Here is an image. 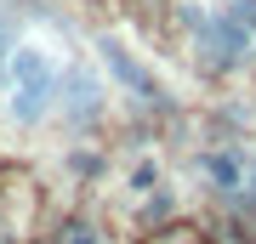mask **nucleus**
Wrapping results in <instances>:
<instances>
[{"label":"nucleus","instance_id":"1","mask_svg":"<svg viewBox=\"0 0 256 244\" xmlns=\"http://www.w3.org/2000/svg\"><path fill=\"white\" fill-rule=\"evenodd\" d=\"M188 28L216 68H234L245 57H256V0H228L216 11H188Z\"/></svg>","mask_w":256,"mask_h":244},{"label":"nucleus","instance_id":"2","mask_svg":"<svg viewBox=\"0 0 256 244\" xmlns=\"http://www.w3.org/2000/svg\"><path fill=\"white\" fill-rule=\"evenodd\" d=\"M52 97H57L52 57L40 51V45H18V51H12V68H6V114L18 119V125H34V119H46Z\"/></svg>","mask_w":256,"mask_h":244},{"label":"nucleus","instance_id":"3","mask_svg":"<svg viewBox=\"0 0 256 244\" xmlns=\"http://www.w3.org/2000/svg\"><path fill=\"white\" fill-rule=\"evenodd\" d=\"M200 171L210 176V188H222L234 205L256 210V148H222V154H205Z\"/></svg>","mask_w":256,"mask_h":244},{"label":"nucleus","instance_id":"4","mask_svg":"<svg viewBox=\"0 0 256 244\" xmlns=\"http://www.w3.org/2000/svg\"><path fill=\"white\" fill-rule=\"evenodd\" d=\"M102 63H108V74H114V80H126L131 91H137V97H154V80H148L137 63H131V51H126L120 40H102Z\"/></svg>","mask_w":256,"mask_h":244},{"label":"nucleus","instance_id":"5","mask_svg":"<svg viewBox=\"0 0 256 244\" xmlns=\"http://www.w3.org/2000/svg\"><path fill=\"white\" fill-rule=\"evenodd\" d=\"M68 91H74V119H92V114H97V85L86 80V74H74Z\"/></svg>","mask_w":256,"mask_h":244},{"label":"nucleus","instance_id":"6","mask_svg":"<svg viewBox=\"0 0 256 244\" xmlns=\"http://www.w3.org/2000/svg\"><path fill=\"white\" fill-rule=\"evenodd\" d=\"M57 244H97V233H92L86 222H68V227H63V239H57Z\"/></svg>","mask_w":256,"mask_h":244},{"label":"nucleus","instance_id":"7","mask_svg":"<svg viewBox=\"0 0 256 244\" xmlns=\"http://www.w3.org/2000/svg\"><path fill=\"white\" fill-rule=\"evenodd\" d=\"M12 51H18V45H12V34L0 28V68H12Z\"/></svg>","mask_w":256,"mask_h":244}]
</instances>
